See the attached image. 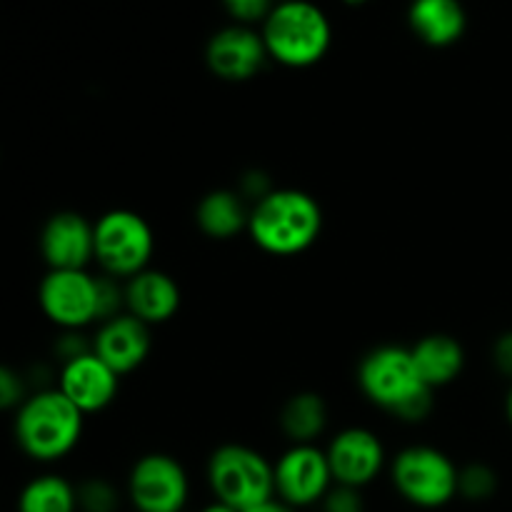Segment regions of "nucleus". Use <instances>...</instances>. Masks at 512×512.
<instances>
[{"instance_id": "nucleus-1", "label": "nucleus", "mask_w": 512, "mask_h": 512, "mask_svg": "<svg viewBox=\"0 0 512 512\" xmlns=\"http://www.w3.org/2000/svg\"><path fill=\"white\" fill-rule=\"evenodd\" d=\"M358 383L370 403L398 415L405 423H420L433 408V388L420 378L408 348L383 345L370 350L360 363Z\"/></svg>"}, {"instance_id": "nucleus-2", "label": "nucleus", "mask_w": 512, "mask_h": 512, "mask_svg": "<svg viewBox=\"0 0 512 512\" xmlns=\"http://www.w3.org/2000/svg\"><path fill=\"white\" fill-rule=\"evenodd\" d=\"M323 230V210L313 195L295 188L273 190L250 208L248 233L270 255L305 253Z\"/></svg>"}, {"instance_id": "nucleus-3", "label": "nucleus", "mask_w": 512, "mask_h": 512, "mask_svg": "<svg viewBox=\"0 0 512 512\" xmlns=\"http://www.w3.org/2000/svg\"><path fill=\"white\" fill-rule=\"evenodd\" d=\"M85 415L60 390H40L25 398L15 415V440L28 458L55 463L78 445Z\"/></svg>"}, {"instance_id": "nucleus-4", "label": "nucleus", "mask_w": 512, "mask_h": 512, "mask_svg": "<svg viewBox=\"0 0 512 512\" xmlns=\"http://www.w3.org/2000/svg\"><path fill=\"white\" fill-rule=\"evenodd\" d=\"M270 58L290 68L318 63L330 45V23L320 8L305 0H288L273 8L263 28Z\"/></svg>"}, {"instance_id": "nucleus-5", "label": "nucleus", "mask_w": 512, "mask_h": 512, "mask_svg": "<svg viewBox=\"0 0 512 512\" xmlns=\"http://www.w3.org/2000/svg\"><path fill=\"white\" fill-rule=\"evenodd\" d=\"M208 483L215 500L243 512L275 498V465L248 445H223L208 463Z\"/></svg>"}, {"instance_id": "nucleus-6", "label": "nucleus", "mask_w": 512, "mask_h": 512, "mask_svg": "<svg viewBox=\"0 0 512 512\" xmlns=\"http://www.w3.org/2000/svg\"><path fill=\"white\" fill-rule=\"evenodd\" d=\"M393 485L408 503L418 508H443L458 495L460 470L453 460L430 445H413L395 455Z\"/></svg>"}, {"instance_id": "nucleus-7", "label": "nucleus", "mask_w": 512, "mask_h": 512, "mask_svg": "<svg viewBox=\"0 0 512 512\" xmlns=\"http://www.w3.org/2000/svg\"><path fill=\"white\" fill-rule=\"evenodd\" d=\"M155 240L148 220L133 210H110L95 223V260L105 275L130 280L148 270Z\"/></svg>"}, {"instance_id": "nucleus-8", "label": "nucleus", "mask_w": 512, "mask_h": 512, "mask_svg": "<svg viewBox=\"0 0 512 512\" xmlns=\"http://www.w3.org/2000/svg\"><path fill=\"white\" fill-rule=\"evenodd\" d=\"M128 498L138 512H183L190 498L188 473L173 455H143L130 470Z\"/></svg>"}, {"instance_id": "nucleus-9", "label": "nucleus", "mask_w": 512, "mask_h": 512, "mask_svg": "<svg viewBox=\"0 0 512 512\" xmlns=\"http://www.w3.org/2000/svg\"><path fill=\"white\" fill-rule=\"evenodd\" d=\"M38 300L45 318L65 330H80L100 318L98 278L85 270H48Z\"/></svg>"}, {"instance_id": "nucleus-10", "label": "nucleus", "mask_w": 512, "mask_h": 512, "mask_svg": "<svg viewBox=\"0 0 512 512\" xmlns=\"http://www.w3.org/2000/svg\"><path fill=\"white\" fill-rule=\"evenodd\" d=\"M333 483L328 453L315 445H293L275 463V495L293 508L323 503Z\"/></svg>"}, {"instance_id": "nucleus-11", "label": "nucleus", "mask_w": 512, "mask_h": 512, "mask_svg": "<svg viewBox=\"0 0 512 512\" xmlns=\"http://www.w3.org/2000/svg\"><path fill=\"white\" fill-rule=\"evenodd\" d=\"M330 470L338 485L365 488L380 475L385 465V448L373 430L348 428L335 435L328 445Z\"/></svg>"}, {"instance_id": "nucleus-12", "label": "nucleus", "mask_w": 512, "mask_h": 512, "mask_svg": "<svg viewBox=\"0 0 512 512\" xmlns=\"http://www.w3.org/2000/svg\"><path fill=\"white\" fill-rule=\"evenodd\" d=\"M40 253L50 270H85L95 258V225L80 213H55L40 230Z\"/></svg>"}, {"instance_id": "nucleus-13", "label": "nucleus", "mask_w": 512, "mask_h": 512, "mask_svg": "<svg viewBox=\"0 0 512 512\" xmlns=\"http://www.w3.org/2000/svg\"><path fill=\"white\" fill-rule=\"evenodd\" d=\"M118 378L120 375L108 363H103L98 355L85 353L63 363L58 390L83 415L100 413L115 400Z\"/></svg>"}, {"instance_id": "nucleus-14", "label": "nucleus", "mask_w": 512, "mask_h": 512, "mask_svg": "<svg viewBox=\"0 0 512 512\" xmlns=\"http://www.w3.org/2000/svg\"><path fill=\"white\" fill-rule=\"evenodd\" d=\"M93 353L118 375L133 373L150 353V325L130 313L115 315L100 323L93 338Z\"/></svg>"}, {"instance_id": "nucleus-15", "label": "nucleus", "mask_w": 512, "mask_h": 512, "mask_svg": "<svg viewBox=\"0 0 512 512\" xmlns=\"http://www.w3.org/2000/svg\"><path fill=\"white\" fill-rule=\"evenodd\" d=\"M268 58L263 35L250 28H225L208 43V65L223 80H248Z\"/></svg>"}, {"instance_id": "nucleus-16", "label": "nucleus", "mask_w": 512, "mask_h": 512, "mask_svg": "<svg viewBox=\"0 0 512 512\" xmlns=\"http://www.w3.org/2000/svg\"><path fill=\"white\" fill-rule=\"evenodd\" d=\"M125 308L145 325L165 323L180 308L178 283L160 270H143L125 283Z\"/></svg>"}, {"instance_id": "nucleus-17", "label": "nucleus", "mask_w": 512, "mask_h": 512, "mask_svg": "<svg viewBox=\"0 0 512 512\" xmlns=\"http://www.w3.org/2000/svg\"><path fill=\"white\" fill-rule=\"evenodd\" d=\"M410 353H413L420 378L433 390L458 380L465 368V350L453 335H425L415 348H410Z\"/></svg>"}, {"instance_id": "nucleus-18", "label": "nucleus", "mask_w": 512, "mask_h": 512, "mask_svg": "<svg viewBox=\"0 0 512 512\" xmlns=\"http://www.w3.org/2000/svg\"><path fill=\"white\" fill-rule=\"evenodd\" d=\"M410 25L428 45L443 48L455 43L465 30V10L458 0H415Z\"/></svg>"}, {"instance_id": "nucleus-19", "label": "nucleus", "mask_w": 512, "mask_h": 512, "mask_svg": "<svg viewBox=\"0 0 512 512\" xmlns=\"http://www.w3.org/2000/svg\"><path fill=\"white\" fill-rule=\"evenodd\" d=\"M195 220H198V228L208 238H235L250 223L248 200L240 193H235V190H213V193H208L198 203Z\"/></svg>"}, {"instance_id": "nucleus-20", "label": "nucleus", "mask_w": 512, "mask_h": 512, "mask_svg": "<svg viewBox=\"0 0 512 512\" xmlns=\"http://www.w3.org/2000/svg\"><path fill=\"white\" fill-rule=\"evenodd\" d=\"M328 425V405L318 393H298L280 410V428L293 445H315Z\"/></svg>"}, {"instance_id": "nucleus-21", "label": "nucleus", "mask_w": 512, "mask_h": 512, "mask_svg": "<svg viewBox=\"0 0 512 512\" xmlns=\"http://www.w3.org/2000/svg\"><path fill=\"white\" fill-rule=\"evenodd\" d=\"M78 493L60 475H40L30 480L18 498V512H75Z\"/></svg>"}, {"instance_id": "nucleus-22", "label": "nucleus", "mask_w": 512, "mask_h": 512, "mask_svg": "<svg viewBox=\"0 0 512 512\" xmlns=\"http://www.w3.org/2000/svg\"><path fill=\"white\" fill-rule=\"evenodd\" d=\"M80 512H118L120 493L105 478H88L75 488Z\"/></svg>"}, {"instance_id": "nucleus-23", "label": "nucleus", "mask_w": 512, "mask_h": 512, "mask_svg": "<svg viewBox=\"0 0 512 512\" xmlns=\"http://www.w3.org/2000/svg\"><path fill=\"white\" fill-rule=\"evenodd\" d=\"M495 490H498V475H495L493 468L483 463L465 465L460 470L458 478V495H463L465 500H473V503H480V500L493 498Z\"/></svg>"}, {"instance_id": "nucleus-24", "label": "nucleus", "mask_w": 512, "mask_h": 512, "mask_svg": "<svg viewBox=\"0 0 512 512\" xmlns=\"http://www.w3.org/2000/svg\"><path fill=\"white\" fill-rule=\"evenodd\" d=\"M323 512H365L363 495L358 488L335 485L323 498Z\"/></svg>"}, {"instance_id": "nucleus-25", "label": "nucleus", "mask_w": 512, "mask_h": 512, "mask_svg": "<svg viewBox=\"0 0 512 512\" xmlns=\"http://www.w3.org/2000/svg\"><path fill=\"white\" fill-rule=\"evenodd\" d=\"M228 13L240 23H255V20L270 15V0H223Z\"/></svg>"}, {"instance_id": "nucleus-26", "label": "nucleus", "mask_w": 512, "mask_h": 512, "mask_svg": "<svg viewBox=\"0 0 512 512\" xmlns=\"http://www.w3.org/2000/svg\"><path fill=\"white\" fill-rule=\"evenodd\" d=\"M25 403V385L15 370L3 368L0 370V405L3 408H15V405Z\"/></svg>"}, {"instance_id": "nucleus-27", "label": "nucleus", "mask_w": 512, "mask_h": 512, "mask_svg": "<svg viewBox=\"0 0 512 512\" xmlns=\"http://www.w3.org/2000/svg\"><path fill=\"white\" fill-rule=\"evenodd\" d=\"M270 193H273V188H270V180L263 170H248V173L240 178V195H243L245 200H250L253 205L260 203V200Z\"/></svg>"}, {"instance_id": "nucleus-28", "label": "nucleus", "mask_w": 512, "mask_h": 512, "mask_svg": "<svg viewBox=\"0 0 512 512\" xmlns=\"http://www.w3.org/2000/svg\"><path fill=\"white\" fill-rule=\"evenodd\" d=\"M493 360H495V368H498L500 373L512 378V330H508V333H503L498 340H495Z\"/></svg>"}, {"instance_id": "nucleus-29", "label": "nucleus", "mask_w": 512, "mask_h": 512, "mask_svg": "<svg viewBox=\"0 0 512 512\" xmlns=\"http://www.w3.org/2000/svg\"><path fill=\"white\" fill-rule=\"evenodd\" d=\"M243 512H295V508H293V505L285 503V500L270 498V500H263V503L253 505V508L243 510Z\"/></svg>"}, {"instance_id": "nucleus-30", "label": "nucleus", "mask_w": 512, "mask_h": 512, "mask_svg": "<svg viewBox=\"0 0 512 512\" xmlns=\"http://www.w3.org/2000/svg\"><path fill=\"white\" fill-rule=\"evenodd\" d=\"M203 512H240V510H235V508H230V505H225V503H220V500H215V503H210L208 508H203Z\"/></svg>"}, {"instance_id": "nucleus-31", "label": "nucleus", "mask_w": 512, "mask_h": 512, "mask_svg": "<svg viewBox=\"0 0 512 512\" xmlns=\"http://www.w3.org/2000/svg\"><path fill=\"white\" fill-rule=\"evenodd\" d=\"M505 410H508V420L512 423V388H510V393H508V403H505Z\"/></svg>"}, {"instance_id": "nucleus-32", "label": "nucleus", "mask_w": 512, "mask_h": 512, "mask_svg": "<svg viewBox=\"0 0 512 512\" xmlns=\"http://www.w3.org/2000/svg\"><path fill=\"white\" fill-rule=\"evenodd\" d=\"M345 3H348V5H360V3H365V0H345Z\"/></svg>"}]
</instances>
